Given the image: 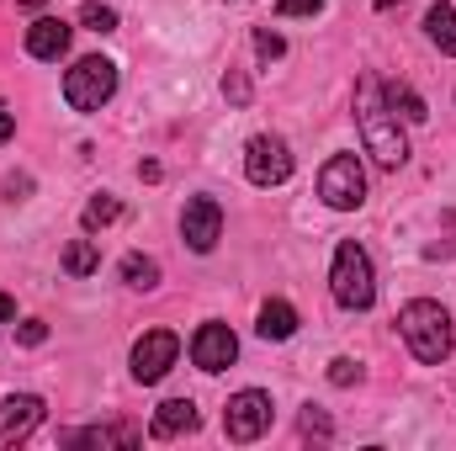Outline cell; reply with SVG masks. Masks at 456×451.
<instances>
[{"instance_id":"1","label":"cell","mask_w":456,"mask_h":451,"mask_svg":"<svg viewBox=\"0 0 456 451\" xmlns=\"http://www.w3.org/2000/svg\"><path fill=\"white\" fill-rule=\"evenodd\" d=\"M355 122H361L366 154H371L382 170H398V165L409 160V138H403V127H398V112L387 107L377 75H361V86H355Z\"/></svg>"},{"instance_id":"2","label":"cell","mask_w":456,"mask_h":451,"mask_svg":"<svg viewBox=\"0 0 456 451\" xmlns=\"http://www.w3.org/2000/svg\"><path fill=\"white\" fill-rule=\"evenodd\" d=\"M398 335H403V345L414 350V361H425V366H441V361L456 350L452 314H446L441 303H430V298L403 303V314H398Z\"/></svg>"},{"instance_id":"3","label":"cell","mask_w":456,"mask_h":451,"mask_svg":"<svg viewBox=\"0 0 456 451\" xmlns=\"http://www.w3.org/2000/svg\"><path fill=\"white\" fill-rule=\"evenodd\" d=\"M330 292H335V303H340V308H350V314H366V308L377 303L371 255H366L355 239H345L340 250H335V266H330Z\"/></svg>"},{"instance_id":"4","label":"cell","mask_w":456,"mask_h":451,"mask_svg":"<svg viewBox=\"0 0 456 451\" xmlns=\"http://www.w3.org/2000/svg\"><path fill=\"white\" fill-rule=\"evenodd\" d=\"M112 96H117V64L102 59V53L80 59V64L64 75V102H69L75 112H102Z\"/></svg>"},{"instance_id":"5","label":"cell","mask_w":456,"mask_h":451,"mask_svg":"<svg viewBox=\"0 0 456 451\" xmlns=\"http://www.w3.org/2000/svg\"><path fill=\"white\" fill-rule=\"evenodd\" d=\"M319 197H324V208H335V213H355V208L366 202V170H361L355 154H335V160L319 170Z\"/></svg>"},{"instance_id":"6","label":"cell","mask_w":456,"mask_h":451,"mask_svg":"<svg viewBox=\"0 0 456 451\" xmlns=\"http://www.w3.org/2000/svg\"><path fill=\"white\" fill-rule=\"evenodd\" d=\"M271 430V393H260V388H244V393H233L224 409V436L233 447H249V441H260Z\"/></svg>"},{"instance_id":"7","label":"cell","mask_w":456,"mask_h":451,"mask_svg":"<svg viewBox=\"0 0 456 451\" xmlns=\"http://www.w3.org/2000/svg\"><path fill=\"white\" fill-rule=\"evenodd\" d=\"M244 176H249L255 186H281V181L292 176V149H287V138H276V133L249 138V149H244Z\"/></svg>"},{"instance_id":"8","label":"cell","mask_w":456,"mask_h":451,"mask_svg":"<svg viewBox=\"0 0 456 451\" xmlns=\"http://www.w3.org/2000/svg\"><path fill=\"white\" fill-rule=\"evenodd\" d=\"M37 425H43V398H37V393H11V398H0V451L21 447Z\"/></svg>"},{"instance_id":"9","label":"cell","mask_w":456,"mask_h":451,"mask_svg":"<svg viewBox=\"0 0 456 451\" xmlns=\"http://www.w3.org/2000/svg\"><path fill=\"white\" fill-rule=\"evenodd\" d=\"M175 356H181V340L170 335V330H149V335L133 345V377L138 382H159L175 366Z\"/></svg>"},{"instance_id":"10","label":"cell","mask_w":456,"mask_h":451,"mask_svg":"<svg viewBox=\"0 0 456 451\" xmlns=\"http://www.w3.org/2000/svg\"><path fill=\"white\" fill-rule=\"evenodd\" d=\"M181 239H186L197 255H208V250L224 239V208H218L213 197H191L186 213H181Z\"/></svg>"},{"instance_id":"11","label":"cell","mask_w":456,"mask_h":451,"mask_svg":"<svg viewBox=\"0 0 456 451\" xmlns=\"http://www.w3.org/2000/svg\"><path fill=\"white\" fill-rule=\"evenodd\" d=\"M233 356H239V340H233L228 324H202L191 335V361L202 372H224V366H233Z\"/></svg>"},{"instance_id":"12","label":"cell","mask_w":456,"mask_h":451,"mask_svg":"<svg viewBox=\"0 0 456 451\" xmlns=\"http://www.w3.org/2000/svg\"><path fill=\"white\" fill-rule=\"evenodd\" d=\"M69 21H59V16H37L32 27H27V53L32 59H43V64H53V59H64L69 53Z\"/></svg>"},{"instance_id":"13","label":"cell","mask_w":456,"mask_h":451,"mask_svg":"<svg viewBox=\"0 0 456 451\" xmlns=\"http://www.w3.org/2000/svg\"><path fill=\"white\" fill-rule=\"evenodd\" d=\"M197 404L191 398H165L159 409H154V425H149V436L154 441H175V436H191L197 430Z\"/></svg>"},{"instance_id":"14","label":"cell","mask_w":456,"mask_h":451,"mask_svg":"<svg viewBox=\"0 0 456 451\" xmlns=\"http://www.w3.org/2000/svg\"><path fill=\"white\" fill-rule=\"evenodd\" d=\"M143 430L138 425H91V430H69L64 447H138Z\"/></svg>"},{"instance_id":"15","label":"cell","mask_w":456,"mask_h":451,"mask_svg":"<svg viewBox=\"0 0 456 451\" xmlns=\"http://www.w3.org/2000/svg\"><path fill=\"white\" fill-rule=\"evenodd\" d=\"M255 330H260V340H292L297 335V308L271 298V303H260V324Z\"/></svg>"},{"instance_id":"16","label":"cell","mask_w":456,"mask_h":451,"mask_svg":"<svg viewBox=\"0 0 456 451\" xmlns=\"http://www.w3.org/2000/svg\"><path fill=\"white\" fill-rule=\"evenodd\" d=\"M425 37H430L441 53H452V59H456V11L446 5V0L425 11Z\"/></svg>"},{"instance_id":"17","label":"cell","mask_w":456,"mask_h":451,"mask_svg":"<svg viewBox=\"0 0 456 451\" xmlns=\"http://www.w3.org/2000/svg\"><path fill=\"white\" fill-rule=\"evenodd\" d=\"M382 96H387V107L403 117V122H425L430 107H425V96L414 91V86H403V80H393V86H382Z\"/></svg>"},{"instance_id":"18","label":"cell","mask_w":456,"mask_h":451,"mask_svg":"<svg viewBox=\"0 0 456 451\" xmlns=\"http://www.w3.org/2000/svg\"><path fill=\"white\" fill-rule=\"evenodd\" d=\"M122 282L138 287V292H154L159 287V260L154 255H122Z\"/></svg>"},{"instance_id":"19","label":"cell","mask_w":456,"mask_h":451,"mask_svg":"<svg viewBox=\"0 0 456 451\" xmlns=\"http://www.w3.org/2000/svg\"><path fill=\"white\" fill-rule=\"evenodd\" d=\"M117 213H122V202H117L112 192H96V197L86 202V213H80V224H86V234H96V228L117 224Z\"/></svg>"},{"instance_id":"20","label":"cell","mask_w":456,"mask_h":451,"mask_svg":"<svg viewBox=\"0 0 456 451\" xmlns=\"http://www.w3.org/2000/svg\"><path fill=\"white\" fill-rule=\"evenodd\" d=\"M64 271H69V276H91V271H102V250H96L91 239H75V244L64 250Z\"/></svg>"},{"instance_id":"21","label":"cell","mask_w":456,"mask_h":451,"mask_svg":"<svg viewBox=\"0 0 456 451\" xmlns=\"http://www.w3.org/2000/svg\"><path fill=\"white\" fill-rule=\"evenodd\" d=\"M80 21H86L91 32H117V11L102 5V0H86V5H80Z\"/></svg>"},{"instance_id":"22","label":"cell","mask_w":456,"mask_h":451,"mask_svg":"<svg viewBox=\"0 0 456 451\" xmlns=\"http://www.w3.org/2000/svg\"><path fill=\"white\" fill-rule=\"evenodd\" d=\"M255 53L271 64V59H281L287 53V43H281V32H271V27H255Z\"/></svg>"},{"instance_id":"23","label":"cell","mask_w":456,"mask_h":451,"mask_svg":"<svg viewBox=\"0 0 456 451\" xmlns=\"http://www.w3.org/2000/svg\"><path fill=\"white\" fill-rule=\"evenodd\" d=\"M330 382H335V388H350V382H361V366H355L350 356H340V361H330Z\"/></svg>"},{"instance_id":"24","label":"cell","mask_w":456,"mask_h":451,"mask_svg":"<svg viewBox=\"0 0 456 451\" xmlns=\"http://www.w3.org/2000/svg\"><path fill=\"white\" fill-rule=\"evenodd\" d=\"M224 96L233 102V107H244V102H249V80H244L239 70H228V80H224Z\"/></svg>"},{"instance_id":"25","label":"cell","mask_w":456,"mask_h":451,"mask_svg":"<svg viewBox=\"0 0 456 451\" xmlns=\"http://www.w3.org/2000/svg\"><path fill=\"white\" fill-rule=\"evenodd\" d=\"M16 340H21V345H43V340H48V324H43V319H21V324H16Z\"/></svg>"},{"instance_id":"26","label":"cell","mask_w":456,"mask_h":451,"mask_svg":"<svg viewBox=\"0 0 456 451\" xmlns=\"http://www.w3.org/2000/svg\"><path fill=\"white\" fill-rule=\"evenodd\" d=\"M276 11L281 16H314V11H324V0H276Z\"/></svg>"},{"instance_id":"27","label":"cell","mask_w":456,"mask_h":451,"mask_svg":"<svg viewBox=\"0 0 456 451\" xmlns=\"http://www.w3.org/2000/svg\"><path fill=\"white\" fill-rule=\"evenodd\" d=\"M303 430H308V436H330V420H324V414L308 404V414H303Z\"/></svg>"},{"instance_id":"28","label":"cell","mask_w":456,"mask_h":451,"mask_svg":"<svg viewBox=\"0 0 456 451\" xmlns=\"http://www.w3.org/2000/svg\"><path fill=\"white\" fill-rule=\"evenodd\" d=\"M11 133H16V112H5V107H0V144H5Z\"/></svg>"},{"instance_id":"29","label":"cell","mask_w":456,"mask_h":451,"mask_svg":"<svg viewBox=\"0 0 456 451\" xmlns=\"http://www.w3.org/2000/svg\"><path fill=\"white\" fill-rule=\"evenodd\" d=\"M5 192H11V202H16V192H32V181H27V176H11V181H5Z\"/></svg>"},{"instance_id":"30","label":"cell","mask_w":456,"mask_h":451,"mask_svg":"<svg viewBox=\"0 0 456 451\" xmlns=\"http://www.w3.org/2000/svg\"><path fill=\"white\" fill-rule=\"evenodd\" d=\"M11 319H16V303H11V298L0 292V324H11Z\"/></svg>"},{"instance_id":"31","label":"cell","mask_w":456,"mask_h":451,"mask_svg":"<svg viewBox=\"0 0 456 451\" xmlns=\"http://www.w3.org/2000/svg\"><path fill=\"white\" fill-rule=\"evenodd\" d=\"M16 5H27V11H37V5H48V0H16Z\"/></svg>"}]
</instances>
